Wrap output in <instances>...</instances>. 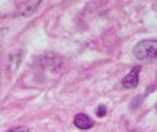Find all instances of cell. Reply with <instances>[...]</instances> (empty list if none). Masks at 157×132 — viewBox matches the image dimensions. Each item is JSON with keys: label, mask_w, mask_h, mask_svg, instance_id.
Returning <instances> with one entry per match:
<instances>
[{"label": "cell", "mask_w": 157, "mask_h": 132, "mask_svg": "<svg viewBox=\"0 0 157 132\" xmlns=\"http://www.w3.org/2000/svg\"><path fill=\"white\" fill-rule=\"evenodd\" d=\"M140 65L138 67H134L132 71L129 72V73L124 77L122 80V86L126 87V89H134L138 86L139 83V73H140Z\"/></svg>", "instance_id": "7a4b0ae2"}, {"label": "cell", "mask_w": 157, "mask_h": 132, "mask_svg": "<svg viewBox=\"0 0 157 132\" xmlns=\"http://www.w3.org/2000/svg\"><path fill=\"white\" fill-rule=\"evenodd\" d=\"M6 132H29V128H26V127H17V128L8 130Z\"/></svg>", "instance_id": "5b68a950"}, {"label": "cell", "mask_w": 157, "mask_h": 132, "mask_svg": "<svg viewBox=\"0 0 157 132\" xmlns=\"http://www.w3.org/2000/svg\"><path fill=\"white\" fill-rule=\"evenodd\" d=\"M106 112H107L106 107H104V105H101V107L97 109V116L98 117H104L106 116Z\"/></svg>", "instance_id": "277c9868"}, {"label": "cell", "mask_w": 157, "mask_h": 132, "mask_svg": "<svg viewBox=\"0 0 157 132\" xmlns=\"http://www.w3.org/2000/svg\"><path fill=\"white\" fill-rule=\"evenodd\" d=\"M134 55L139 61H151L157 58V38L143 40L134 46Z\"/></svg>", "instance_id": "6da1fadb"}, {"label": "cell", "mask_w": 157, "mask_h": 132, "mask_svg": "<svg viewBox=\"0 0 157 132\" xmlns=\"http://www.w3.org/2000/svg\"><path fill=\"white\" fill-rule=\"evenodd\" d=\"M74 124L80 130H88L94 126V121L91 119V118H89L86 114L78 113L74 118Z\"/></svg>", "instance_id": "3957f363"}]
</instances>
